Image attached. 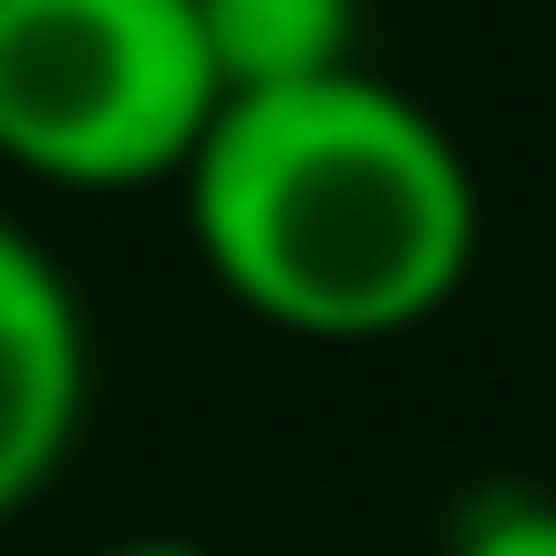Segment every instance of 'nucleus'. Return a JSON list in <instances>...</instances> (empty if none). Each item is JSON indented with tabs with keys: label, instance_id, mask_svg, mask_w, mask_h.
I'll return each instance as SVG.
<instances>
[{
	"label": "nucleus",
	"instance_id": "f257e3e1",
	"mask_svg": "<svg viewBox=\"0 0 556 556\" xmlns=\"http://www.w3.org/2000/svg\"><path fill=\"white\" fill-rule=\"evenodd\" d=\"M197 248L289 330H402L475 268V165L454 124L381 73L227 93L186 155Z\"/></svg>",
	"mask_w": 556,
	"mask_h": 556
},
{
	"label": "nucleus",
	"instance_id": "f03ea898",
	"mask_svg": "<svg viewBox=\"0 0 556 556\" xmlns=\"http://www.w3.org/2000/svg\"><path fill=\"white\" fill-rule=\"evenodd\" d=\"M197 0H0V144L41 176H155L217 114Z\"/></svg>",
	"mask_w": 556,
	"mask_h": 556
},
{
	"label": "nucleus",
	"instance_id": "7ed1b4c3",
	"mask_svg": "<svg viewBox=\"0 0 556 556\" xmlns=\"http://www.w3.org/2000/svg\"><path fill=\"white\" fill-rule=\"evenodd\" d=\"M83 392H93V330H83L73 268L21 217H0V516L73 454Z\"/></svg>",
	"mask_w": 556,
	"mask_h": 556
},
{
	"label": "nucleus",
	"instance_id": "20e7f679",
	"mask_svg": "<svg viewBox=\"0 0 556 556\" xmlns=\"http://www.w3.org/2000/svg\"><path fill=\"white\" fill-rule=\"evenodd\" d=\"M197 41L217 62V93H278L351 73L361 0H197Z\"/></svg>",
	"mask_w": 556,
	"mask_h": 556
},
{
	"label": "nucleus",
	"instance_id": "39448f33",
	"mask_svg": "<svg viewBox=\"0 0 556 556\" xmlns=\"http://www.w3.org/2000/svg\"><path fill=\"white\" fill-rule=\"evenodd\" d=\"M454 556H556V495H484L454 526Z\"/></svg>",
	"mask_w": 556,
	"mask_h": 556
},
{
	"label": "nucleus",
	"instance_id": "423d86ee",
	"mask_svg": "<svg viewBox=\"0 0 556 556\" xmlns=\"http://www.w3.org/2000/svg\"><path fill=\"white\" fill-rule=\"evenodd\" d=\"M103 556H217V546H197V536H124V546H103Z\"/></svg>",
	"mask_w": 556,
	"mask_h": 556
}]
</instances>
